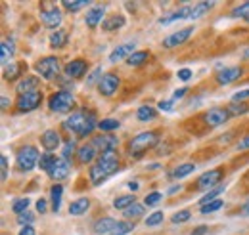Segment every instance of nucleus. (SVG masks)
Masks as SVG:
<instances>
[{"instance_id":"1","label":"nucleus","mask_w":249,"mask_h":235,"mask_svg":"<svg viewBox=\"0 0 249 235\" xmlns=\"http://www.w3.org/2000/svg\"><path fill=\"white\" fill-rule=\"evenodd\" d=\"M119 170V155L115 151H104L89 170V178L94 185L104 184L111 174Z\"/></svg>"},{"instance_id":"2","label":"nucleus","mask_w":249,"mask_h":235,"mask_svg":"<svg viewBox=\"0 0 249 235\" xmlns=\"http://www.w3.org/2000/svg\"><path fill=\"white\" fill-rule=\"evenodd\" d=\"M96 120H98V118H96V115H94L92 111H89V109H79V111L71 113L69 117L63 120V126H65L69 132H73V134H77V136H81V138H87L89 134H92V130L98 126Z\"/></svg>"},{"instance_id":"3","label":"nucleus","mask_w":249,"mask_h":235,"mask_svg":"<svg viewBox=\"0 0 249 235\" xmlns=\"http://www.w3.org/2000/svg\"><path fill=\"white\" fill-rule=\"evenodd\" d=\"M159 142V136H157L156 130H148V132H140L138 136H134L130 142H128V153L132 157H140L144 151L152 149Z\"/></svg>"},{"instance_id":"4","label":"nucleus","mask_w":249,"mask_h":235,"mask_svg":"<svg viewBox=\"0 0 249 235\" xmlns=\"http://www.w3.org/2000/svg\"><path fill=\"white\" fill-rule=\"evenodd\" d=\"M38 159H40V153L38 149L33 146H25L18 151V157H16V167L19 172H29L35 167H38Z\"/></svg>"},{"instance_id":"5","label":"nucleus","mask_w":249,"mask_h":235,"mask_svg":"<svg viewBox=\"0 0 249 235\" xmlns=\"http://www.w3.org/2000/svg\"><path fill=\"white\" fill-rule=\"evenodd\" d=\"M73 105H75V98L69 90H58L56 94H52L48 98V107L54 113H67V111H71Z\"/></svg>"},{"instance_id":"6","label":"nucleus","mask_w":249,"mask_h":235,"mask_svg":"<svg viewBox=\"0 0 249 235\" xmlns=\"http://www.w3.org/2000/svg\"><path fill=\"white\" fill-rule=\"evenodd\" d=\"M35 69H36V73H38L42 79L52 81V79H56V77L60 75L62 63H60V59L54 58V56H46V58L38 59V61L35 63Z\"/></svg>"},{"instance_id":"7","label":"nucleus","mask_w":249,"mask_h":235,"mask_svg":"<svg viewBox=\"0 0 249 235\" xmlns=\"http://www.w3.org/2000/svg\"><path fill=\"white\" fill-rule=\"evenodd\" d=\"M40 103H42V94H40V90H36V92H29V94H19L16 107L21 113H29V111H35Z\"/></svg>"},{"instance_id":"8","label":"nucleus","mask_w":249,"mask_h":235,"mask_svg":"<svg viewBox=\"0 0 249 235\" xmlns=\"http://www.w3.org/2000/svg\"><path fill=\"white\" fill-rule=\"evenodd\" d=\"M119 86H121L119 77L113 75V73H106V75L100 79V83H98V92H100L102 96H113V94L119 90Z\"/></svg>"},{"instance_id":"9","label":"nucleus","mask_w":249,"mask_h":235,"mask_svg":"<svg viewBox=\"0 0 249 235\" xmlns=\"http://www.w3.org/2000/svg\"><path fill=\"white\" fill-rule=\"evenodd\" d=\"M220 180H222V170L220 168H213V170H207V172H203L201 176L197 178L196 187L197 189H213V187L220 185L218 184Z\"/></svg>"},{"instance_id":"10","label":"nucleus","mask_w":249,"mask_h":235,"mask_svg":"<svg viewBox=\"0 0 249 235\" xmlns=\"http://www.w3.org/2000/svg\"><path fill=\"white\" fill-rule=\"evenodd\" d=\"M192 33H194V27H184V29L177 31V33L169 34V36L163 40V46H165L167 50L177 48V46H180V44H184V42H186L188 38L192 36Z\"/></svg>"},{"instance_id":"11","label":"nucleus","mask_w":249,"mask_h":235,"mask_svg":"<svg viewBox=\"0 0 249 235\" xmlns=\"http://www.w3.org/2000/svg\"><path fill=\"white\" fill-rule=\"evenodd\" d=\"M205 124L207 126H211V128H215V126H220V124H224L228 118H230V113H228V109H222V107H213V109H209L207 113H205Z\"/></svg>"},{"instance_id":"12","label":"nucleus","mask_w":249,"mask_h":235,"mask_svg":"<svg viewBox=\"0 0 249 235\" xmlns=\"http://www.w3.org/2000/svg\"><path fill=\"white\" fill-rule=\"evenodd\" d=\"M40 19H42V23H44L46 27L56 29V27H60V23H62V12H60L58 6H50V8H46V10L40 12Z\"/></svg>"},{"instance_id":"13","label":"nucleus","mask_w":249,"mask_h":235,"mask_svg":"<svg viewBox=\"0 0 249 235\" xmlns=\"http://www.w3.org/2000/svg\"><path fill=\"white\" fill-rule=\"evenodd\" d=\"M89 71V65L85 59H73L63 67V73L67 79H81Z\"/></svg>"},{"instance_id":"14","label":"nucleus","mask_w":249,"mask_h":235,"mask_svg":"<svg viewBox=\"0 0 249 235\" xmlns=\"http://www.w3.org/2000/svg\"><path fill=\"white\" fill-rule=\"evenodd\" d=\"M242 75H244L242 67H226V69H222V71L217 73V83L222 84V86H226V84H232L238 79H242Z\"/></svg>"},{"instance_id":"15","label":"nucleus","mask_w":249,"mask_h":235,"mask_svg":"<svg viewBox=\"0 0 249 235\" xmlns=\"http://www.w3.org/2000/svg\"><path fill=\"white\" fill-rule=\"evenodd\" d=\"M40 144H42V147H44L48 153H52L54 149H58L60 144H62L60 132H56V130H46V132H42V136H40Z\"/></svg>"},{"instance_id":"16","label":"nucleus","mask_w":249,"mask_h":235,"mask_svg":"<svg viewBox=\"0 0 249 235\" xmlns=\"http://www.w3.org/2000/svg\"><path fill=\"white\" fill-rule=\"evenodd\" d=\"M69 172H71V163L67 159H58L54 163V167L50 168L48 176L52 178V180H63V178L69 176Z\"/></svg>"},{"instance_id":"17","label":"nucleus","mask_w":249,"mask_h":235,"mask_svg":"<svg viewBox=\"0 0 249 235\" xmlns=\"http://www.w3.org/2000/svg\"><path fill=\"white\" fill-rule=\"evenodd\" d=\"M117 226V220L115 218H100L96 220L92 226V232L96 235H109Z\"/></svg>"},{"instance_id":"18","label":"nucleus","mask_w":249,"mask_h":235,"mask_svg":"<svg viewBox=\"0 0 249 235\" xmlns=\"http://www.w3.org/2000/svg\"><path fill=\"white\" fill-rule=\"evenodd\" d=\"M119 144V140L115 136H96L92 140V146L98 149V151H113Z\"/></svg>"},{"instance_id":"19","label":"nucleus","mask_w":249,"mask_h":235,"mask_svg":"<svg viewBox=\"0 0 249 235\" xmlns=\"http://www.w3.org/2000/svg\"><path fill=\"white\" fill-rule=\"evenodd\" d=\"M96 155H98V149H96L92 144H85V146H81L77 149V159H79L81 165L92 163L94 159H96Z\"/></svg>"},{"instance_id":"20","label":"nucleus","mask_w":249,"mask_h":235,"mask_svg":"<svg viewBox=\"0 0 249 235\" xmlns=\"http://www.w3.org/2000/svg\"><path fill=\"white\" fill-rule=\"evenodd\" d=\"M186 17H192V8H190V6H184V8L177 10V12H173L171 16H165V17H161V19H159V23H161V25H169V23H173V21H178V19H186Z\"/></svg>"},{"instance_id":"21","label":"nucleus","mask_w":249,"mask_h":235,"mask_svg":"<svg viewBox=\"0 0 249 235\" xmlns=\"http://www.w3.org/2000/svg\"><path fill=\"white\" fill-rule=\"evenodd\" d=\"M102 19H104V8H102V6L89 10L87 16H85V23H87L90 29H96V27L102 23Z\"/></svg>"},{"instance_id":"22","label":"nucleus","mask_w":249,"mask_h":235,"mask_svg":"<svg viewBox=\"0 0 249 235\" xmlns=\"http://www.w3.org/2000/svg\"><path fill=\"white\" fill-rule=\"evenodd\" d=\"M134 54V44H121V46H117L111 54H109V61L111 63H115V61H119V59L123 58H128V56H132Z\"/></svg>"},{"instance_id":"23","label":"nucleus","mask_w":249,"mask_h":235,"mask_svg":"<svg viewBox=\"0 0 249 235\" xmlns=\"http://www.w3.org/2000/svg\"><path fill=\"white\" fill-rule=\"evenodd\" d=\"M89 208H90V199L89 197H81V199H77V201H73L69 205V214L71 216H83Z\"/></svg>"},{"instance_id":"24","label":"nucleus","mask_w":249,"mask_h":235,"mask_svg":"<svg viewBox=\"0 0 249 235\" xmlns=\"http://www.w3.org/2000/svg\"><path fill=\"white\" fill-rule=\"evenodd\" d=\"M18 94H29V92H36L38 90V79L36 77H25L23 81L18 83Z\"/></svg>"},{"instance_id":"25","label":"nucleus","mask_w":249,"mask_h":235,"mask_svg":"<svg viewBox=\"0 0 249 235\" xmlns=\"http://www.w3.org/2000/svg\"><path fill=\"white\" fill-rule=\"evenodd\" d=\"M23 63H16V61H12L10 65H6L4 67V79L6 81H16L21 73H23Z\"/></svg>"},{"instance_id":"26","label":"nucleus","mask_w":249,"mask_h":235,"mask_svg":"<svg viewBox=\"0 0 249 235\" xmlns=\"http://www.w3.org/2000/svg\"><path fill=\"white\" fill-rule=\"evenodd\" d=\"M62 195H63L62 185H60V184L52 185V189H50V199H52V210H54V212H58V210H60V205H62Z\"/></svg>"},{"instance_id":"27","label":"nucleus","mask_w":249,"mask_h":235,"mask_svg":"<svg viewBox=\"0 0 249 235\" xmlns=\"http://www.w3.org/2000/svg\"><path fill=\"white\" fill-rule=\"evenodd\" d=\"M224 189H226V185H224V184H220V185H217V187L209 189V191L205 193V197H201L199 205H207V203H213V201H217V197L224 193Z\"/></svg>"},{"instance_id":"28","label":"nucleus","mask_w":249,"mask_h":235,"mask_svg":"<svg viewBox=\"0 0 249 235\" xmlns=\"http://www.w3.org/2000/svg\"><path fill=\"white\" fill-rule=\"evenodd\" d=\"M123 25H124L123 16H111V17H107V19L102 23V29L104 31H115V29H121Z\"/></svg>"},{"instance_id":"29","label":"nucleus","mask_w":249,"mask_h":235,"mask_svg":"<svg viewBox=\"0 0 249 235\" xmlns=\"http://www.w3.org/2000/svg\"><path fill=\"white\" fill-rule=\"evenodd\" d=\"M58 159H56V155L54 153H44V155H40V159H38V168L40 170H44V172H50V168L54 167V163H56Z\"/></svg>"},{"instance_id":"30","label":"nucleus","mask_w":249,"mask_h":235,"mask_svg":"<svg viewBox=\"0 0 249 235\" xmlns=\"http://www.w3.org/2000/svg\"><path fill=\"white\" fill-rule=\"evenodd\" d=\"M196 170V165L194 163H184V165H180V167H177L173 172H171V176L177 178V180H180V178H186L190 176L192 172Z\"/></svg>"},{"instance_id":"31","label":"nucleus","mask_w":249,"mask_h":235,"mask_svg":"<svg viewBox=\"0 0 249 235\" xmlns=\"http://www.w3.org/2000/svg\"><path fill=\"white\" fill-rule=\"evenodd\" d=\"M123 214H124V218H126V220L134 222V220H138V218H142V216H144V205L134 203L132 206H128Z\"/></svg>"},{"instance_id":"32","label":"nucleus","mask_w":249,"mask_h":235,"mask_svg":"<svg viewBox=\"0 0 249 235\" xmlns=\"http://www.w3.org/2000/svg\"><path fill=\"white\" fill-rule=\"evenodd\" d=\"M213 6H215V2H197V4L192 8V17H190V19H197V17H201V16L207 14Z\"/></svg>"},{"instance_id":"33","label":"nucleus","mask_w":249,"mask_h":235,"mask_svg":"<svg viewBox=\"0 0 249 235\" xmlns=\"http://www.w3.org/2000/svg\"><path fill=\"white\" fill-rule=\"evenodd\" d=\"M154 117H156V109L152 105H140L138 111H136V118L140 122H148V120H152Z\"/></svg>"},{"instance_id":"34","label":"nucleus","mask_w":249,"mask_h":235,"mask_svg":"<svg viewBox=\"0 0 249 235\" xmlns=\"http://www.w3.org/2000/svg\"><path fill=\"white\" fill-rule=\"evenodd\" d=\"M132 232H134V222H130V220H121V222H117L115 230L109 235H128V234H132Z\"/></svg>"},{"instance_id":"35","label":"nucleus","mask_w":249,"mask_h":235,"mask_svg":"<svg viewBox=\"0 0 249 235\" xmlns=\"http://www.w3.org/2000/svg\"><path fill=\"white\" fill-rule=\"evenodd\" d=\"M148 58H150V54H148L146 50H140V52H134L132 56H128V58H126V63H128L130 67H138V65L146 63Z\"/></svg>"},{"instance_id":"36","label":"nucleus","mask_w":249,"mask_h":235,"mask_svg":"<svg viewBox=\"0 0 249 235\" xmlns=\"http://www.w3.org/2000/svg\"><path fill=\"white\" fill-rule=\"evenodd\" d=\"M67 44V33L65 31H56L50 34V46L52 48H62Z\"/></svg>"},{"instance_id":"37","label":"nucleus","mask_w":249,"mask_h":235,"mask_svg":"<svg viewBox=\"0 0 249 235\" xmlns=\"http://www.w3.org/2000/svg\"><path fill=\"white\" fill-rule=\"evenodd\" d=\"M12 56H14V46H12V42L4 40V42L0 44V59H2V63L8 65V61L12 59ZM10 63H12V61H10Z\"/></svg>"},{"instance_id":"38","label":"nucleus","mask_w":249,"mask_h":235,"mask_svg":"<svg viewBox=\"0 0 249 235\" xmlns=\"http://www.w3.org/2000/svg\"><path fill=\"white\" fill-rule=\"evenodd\" d=\"M134 203H136V197L134 195H121V197H117L113 201V206L119 208V210H126L128 206H132Z\"/></svg>"},{"instance_id":"39","label":"nucleus","mask_w":249,"mask_h":235,"mask_svg":"<svg viewBox=\"0 0 249 235\" xmlns=\"http://www.w3.org/2000/svg\"><path fill=\"white\" fill-rule=\"evenodd\" d=\"M119 126H121V122L117 118H104V120L98 122V128L102 132H111V130H117Z\"/></svg>"},{"instance_id":"40","label":"nucleus","mask_w":249,"mask_h":235,"mask_svg":"<svg viewBox=\"0 0 249 235\" xmlns=\"http://www.w3.org/2000/svg\"><path fill=\"white\" fill-rule=\"evenodd\" d=\"M62 6L69 12H79V10L87 8L89 2H85V0H65V2H62Z\"/></svg>"},{"instance_id":"41","label":"nucleus","mask_w":249,"mask_h":235,"mask_svg":"<svg viewBox=\"0 0 249 235\" xmlns=\"http://www.w3.org/2000/svg\"><path fill=\"white\" fill-rule=\"evenodd\" d=\"M29 205H31V201H29L27 197H21V199H16V201L12 203V210H14L16 214H21V212H27Z\"/></svg>"},{"instance_id":"42","label":"nucleus","mask_w":249,"mask_h":235,"mask_svg":"<svg viewBox=\"0 0 249 235\" xmlns=\"http://www.w3.org/2000/svg\"><path fill=\"white\" fill-rule=\"evenodd\" d=\"M249 111V105H246V103H238V101H232L230 105H228V113H230V117L232 115H244V113H248Z\"/></svg>"},{"instance_id":"43","label":"nucleus","mask_w":249,"mask_h":235,"mask_svg":"<svg viewBox=\"0 0 249 235\" xmlns=\"http://www.w3.org/2000/svg\"><path fill=\"white\" fill-rule=\"evenodd\" d=\"M232 16H234V17H242L244 21H248L249 23V2L242 4V6H238V8L232 12Z\"/></svg>"},{"instance_id":"44","label":"nucleus","mask_w":249,"mask_h":235,"mask_svg":"<svg viewBox=\"0 0 249 235\" xmlns=\"http://www.w3.org/2000/svg\"><path fill=\"white\" fill-rule=\"evenodd\" d=\"M62 153H63V159H67V161H69L73 155H77V146H75V142H73V140H67V142L63 144Z\"/></svg>"},{"instance_id":"45","label":"nucleus","mask_w":249,"mask_h":235,"mask_svg":"<svg viewBox=\"0 0 249 235\" xmlns=\"http://www.w3.org/2000/svg\"><path fill=\"white\" fill-rule=\"evenodd\" d=\"M190 218H192V212H190V210H178V212L173 214L171 222H173V224H182V222H188Z\"/></svg>"},{"instance_id":"46","label":"nucleus","mask_w":249,"mask_h":235,"mask_svg":"<svg viewBox=\"0 0 249 235\" xmlns=\"http://www.w3.org/2000/svg\"><path fill=\"white\" fill-rule=\"evenodd\" d=\"M163 212L161 210H156V212H152L148 218H146V226H150V228H154V226H157V224H161L163 222Z\"/></svg>"},{"instance_id":"47","label":"nucleus","mask_w":249,"mask_h":235,"mask_svg":"<svg viewBox=\"0 0 249 235\" xmlns=\"http://www.w3.org/2000/svg\"><path fill=\"white\" fill-rule=\"evenodd\" d=\"M222 201L217 199V201H213V203H207V205H201V214H211V212H215V210H220L222 208Z\"/></svg>"},{"instance_id":"48","label":"nucleus","mask_w":249,"mask_h":235,"mask_svg":"<svg viewBox=\"0 0 249 235\" xmlns=\"http://www.w3.org/2000/svg\"><path fill=\"white\" fill-rule=\"evenodd\" d=\"M18 222L21 226H31L33 222H35V214H31L29 210L27 212H21V214H18Z\"/></svg>"},{"instance_id":"49","label":"nucleus","mask_w":249,"mask_h":235,"mask_svg":"<svg viewBox=\"0 0 249 235\" xmlns=\"http://www.w3.org/2000/svg\"><path fill=\"white\" fill-rule=\"evenodd\" d=\"M161 193L159 191H152V193H148L146 195V199H144V205H148V206H154V205H157L159 201H161Z\"/></svg>"},{"instance_id":"50","label":"nucleus","mask_w":249,"mask_h":235,"mask_svg":"<svg viewBox=\"0 0 249 235\" xmlns=\"http://www.w3.org/2000/svg\"><path fill=\"white\" fill-rule=\"evenodd\" d=\"M0 170H2L0 180H2V182H6V180H8V159H6L4 155L0 157Z\"/></svg>"},{"instance_id":"51","label":"nucleus","mask_w":249,"mask_h":235,"mask_svg":"<svg viewBox=\"0 0 249 235\" xmlns=\"http://www.w3.org/2000/svg\"><path fill=\"white\" fill-rule=\"evenodd\" d=\"M248 98H249V88H246V90L236 92V94L232 96V101H244V100H248Z\"/></svg>"},{"instance_id":"52","label":"nucleus","mask_w":249,"mask_h":235,"mask_svg":"<svg viewBox=\"0 0 249 235\" xmlns=\"http://www.w3.org/2000/svg\"><path fill=\"white\" fill-rule=\"evenodd\" d=\"M236 149L238 151H244V149H249V134L244 138V140H240L238 144H236Z\"/></svg>"},{"instance_id":"53","label":"nucleus","mask_w":249,"mask_h":235,"mask_svg":"<svg viewBox=\"0 0 249 235\" xmlns=\"http://www.w3.org/2000/svg\"><path fill=\"white\" fill-rule=\"evenodd\" d=\"M177 75H178V79H180V81H190V77H192V71H190V69H180Z\"/></svg>"},{"instance_id":"54","label":"nucleus","mask_w":249,"mask_h":235,"mask_svg":"<svg viewBox=\"0 0 249 235\" xmlns=\"http://www.w3.org/2000/svg\"><path fill=\"white\" fill-rule=\"evenodd\" d=\"M157 107H159L161 111H173V101H159Z\"/></svg>"},{"instance_id":"55","label":"nucleus","mask_w":249,"mask_h":235,"mask_svg":"<svg viewBox=\"0 0 249 235\" xmlns=\"http://www.w3.org/2000/svg\"><path fill=\"white\" fill-rule=\"evenodd\" d=\"M18 235H36V232H35V228H33V226H23Z\"/></svg>"},{"instance_id":"56","label":"nucleus","mask_w":249,"mask_h":235,"mask_svg":"<svg viewBox=\"0 0 249 235\" xmlns=\"http://www.w3.org/2000/svg\"><path fill=\"white\" fill-rule=\"evenodd\" d=\"M100 73H102V69H100V67H96V69L92 71V75H90V79H89V84H94V81H96L98 77L102 79V75H100Z\"/></svg>"},{"instance_id":"57","label":"nucleus","mask_w":249,"mask_h":235,"mask_svg":"<svg viewBox=\"0 0 249 235\" xmlns=\"http://www.w3.org/2000/svg\"><path fill=\"white\" fill-rule=\"evenodd\" d=\"M46 201H44V199H38V201H36V210H38V212H40V214H44V212H46Z\"/></svg>"},{"instance_id":"58","label":"nucleus","mask_w":249,"mask_h":235,"mask_svg":"<svg viewBox=\"0 0 249 235\" xmlns=\"http://www.w3.org/2000/svg\"><path fill=\"white\" fill-rule=\"evenodd\" d=\"M207 232H209V228H207V226H199V228H196L190 235H205Z\"/></svg>"},{"instance_id":"59","label":"nucleus","mask_w":249,"mask_h":235,"mask_svg":"<svg viewBox=\"0 0 249 235\" xmlns=\"http://www.w3.org/2000/svg\"><path fill=\"white\" fill-rule=\"evenodd\" d=\"M186 92H188V88H178L177 92H175V100H178V98H182V96H186Z\"/></svg>"},{"instance_id":"60","label":"nucleus","mask_w":249,"mask_h":235,"mask_svg":"<svg viewBox=\"0 0 249 235\" xmlns=\"http://www.w3.org/2000/svg\"><path fill=\"white\" fill-rule=\"evenodd\" d=\"M0 103H2V105H0V107H2V111H4V109H8V105H10L8 98H2V100H0Z\"/></svg>"},{"instance_id":"61","label":"nucleus","mask_w":249,"mask_h":235,"mask_svg":"<svg viewBox=\"0 0 249 235\" xmlns=\"http://www.w3.org/2000/svg\"><path fill=\"white\" fill-rule=\"evenodd\" d=\"M177 191H180V185H171V187H169V193H171V195L177 193Z\"/></svg>"},{"instance_id":"62","label":"nucleus","mask_w":249,"mask_h":235,"mask_svg":"<svg viewBox=\"0 0 249 235\" xmlns=\"http://www.w3.org/2000/svg\"><path fill=\"white\" fill-rule=\"evenodd\" d=\"M242 214H244V216H249V203H246V205H244V208H242Z\"/></svg>"},{"instance_id":"63","label":"nucleus","mask_w":249,"mask_h":235,"mask_svg":"<svg viewBox=\"0 0 249 235\" xmlns=\"http://www.w3.org/2000/svg\"><path fill=\"white\" fill-rule=\"evenodd\" d=\"M128 187H130L132 191H136V189H138V184H136V182H130V184H128Z\"/></svg>"},{"instance_id":"64","label":"nucleus","mask_w":249,"mask_h":235,"mask_svg":"<svg viewBox=\"0 0 249 235\" xmlns=\"http://www.w3.org/2000/svg\"><path fill=\"white\" fill-rule=\"evenodd\" d=\"M244 59H249V48L244 50Z\"/></svg>"}]
</instances>
